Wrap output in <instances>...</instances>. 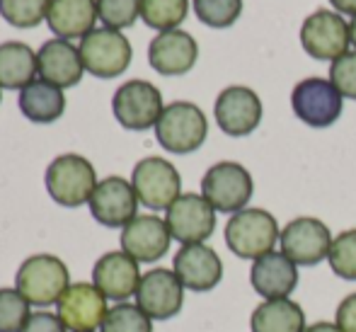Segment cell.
Here are the masks:
<instances>
[{"label":"cell","instance_id":"10","mask_svg":"<svg viewBox=\"0 0 356 332\" xmlns=\"http://www.w3.org/2000/svg\"><path fill=\"white\" fill-rule=\"evenodd\" d=\"M300 44H303L305 54L318 61H337L344 56L352 44L349 37V24L339 13H330V10H318L310 17H305L303 27H300Z\"/></svg>","mask_w":356,"mask_h":332},{"label":"cell","instance_id":"24","mask_svg":"<svg viewBox=\"0 0 356 332\" xmlns=\"http://www.w3.org/2000/svg\"><path fill=\"white\" fill-rule=\"evenodd\" d=\"M19 112L34 124H51L61 119L66 109V95L61 88L44 80H34L24 90H19Z\"/></svg>","mask_w":356,"mask_h":332},{"label":"cell","instance_id":"38","mask_svg":"<svg viewBox=\"0 0 356 332\" xmlns=\"http://www.w3.org/2000/svg\"><path fill=\"white\" fill-rule=\"evenodd\" d=\"M305 332H342L337 328V323H327V320H323V323H313L305 328Z\"/></svg>","mask_w":356,"mask_h":332},{"label":"cell","instance_id":"19","mask_svg":"<svg viewBox=\"0 0 356 332\" xmlns=\"http://www.w3.org/2000/svg\"><path fill=\"white\" fill-rule=\"evenodd\" d=\"M199 58L197 39L182 29L160 32L148 47V63L160 75H184Z\"/></svg>","mask_w":356,"mask_h":332},{"label":"cell","instance_id":"31","mask_svg":"<svg viewBox=\"0 0 356 332\" xmlns=\"http://www.w3.org/2000/svg\"><path fill=\"white\" fill-rule=\"evenodd\" d=\"M194 13L207 27L225 29L240 17L243 0H194Z\"/></svg>","mask_w":356,"mask_h":332},{"label":"cell","instance_id":"27","mask_svg":"<svg viewBox=\"0 0 356 332\" xmlns=\"http://www.w3.org/2000/svg\"><path fill=\"white\" fill-rule=\"evenodd\" d=\"M187 0H141V17L150 29L170 32L177 29L187 17Z\"/></svg>","mask_w":356,"mask_h":332},{"label":"cell","instance_id":"4","mask_svg":"<svg viewBox=\"0 0 356 332\" xmlns=\"http://www.w3.org/2000/svg\"><path fill=\"white\" fill-rule=\"evenodd\" d=\"M209 136L207 114L194 102H172L163 109L155 124V139L170 153H194Z\"/></svg>","mask_w":356,"mask_h":332},{"label":"cell","instance_id":"3","mask_svg":"<svg viewBox=\"0 0 356 332\" xmlns=\"http://www.w3.org/2000/svg\"><path fill=\"white\" fill-rule=\"evenodd\" d=\"M68 286H71L68 267L56 255H32L19 264L15 274V289L32 306L58 303Z\"/></svg>","mask_w":356,"mask_h":332},{"label":"cell","instance_id":"25","mask_svg":"<svg viewBox=\"0 0 356 332\" xmlns=\"http://www.w3.org/2000/svg\"><path fill=\"white\" fill-rule=\"evenodd\" d=\"M39 73L37 54L22 42L0 44V88L24 90Z\"/></svg>","mask_w":356,"mask_h":332},{"label":"cell","instance_id":"40","mask_svg":"<svg viewBox=\"0 0 356 332\" xmlns=\"http://www.w3.org/2000/svg\"><path fill=\"white\" fill-rule=\"evenodd\" d=\"M0 90H3V88H0ZM0 100H3V95H0Z\"/></svg>","mask_w":356,"mask_h":332},{"label":"cell","instance_id":"33","mask_svg":"<svg viewBox=\"0 0 356 332\" xmlns=\"http://www.w3.org/2000/svg\"><path fill=\"white\" fill-rule=\"evenodd\" d=\"M97 13L109 29L131 27L141 15V0H97Z\"/></svg>","mask_w":356,"mask_h":332},{"label":"cell","instance_id":"12","mask_svg":"<svg viewBox=\"0 0 356 332\" xmlns=\"http://www.w3.org/2000/svg\"><path fill=\"white\" fill-rule=\"evenodd\" d=\"M107 313V299L90 281L71 284L56 303V315L71 332H95L102 328Z\"/></svg>","mask_w":356,"mask_h":332},{"label":"cell","instance_id":"15","mask_svg":"<svg viewBox=\"0 0 356 332\" xmlns=\"http://www.w3.org/2000/svg\"><path fill=\"white\" fill-rule=\"evenodd\" d=\"M90 214L99 226L107 228H124L136 219L138 197L131 182L124 177H107L97 184L92 197L88 201Z\"/></svg>","mask_w":356,"mask_h":332},{"label":"cell","instance_id":"23","mask_svg":"<svg viewBox=\"0 0 356 332\" xmlns=\"http://www.w3.org/2000/svg\"><path fill=\"white\" fill-rule=\"evenodd\" d=\"M97 17V0H51L47 13L49 29L66 42L88 37Z\"/></svg>","mask_w":356,"mask_h":332},{"label":"cell","instance_id":"35","mask_svg":"<svg viewBox=\"0 0 356 332\" xmlns=\"http://www.w3.org/2000/svg\"><path fill=\"white\" fill-rule=\"evenodd\" d=\"M22 332H66V325L61 323V318L47 310H39L32 313L27 320V325L22 328Z\"/></svg>","mask_w":356,"mask_h":332},{"label":"cell","instance_id":"2","mask_svg":"<svg viewBox=\"0 0 356 332\" xmlns=\"http://www.w3.org/2000/svg\"><path fill=\"white\" fill-rule=\"evenodd\" d=\"M44 182H47L49 197L58 206H68V209L88 204L99 184L92 163L78 153L58 155L47 168Z\"/></svg>","mask_w":356,"mask_h":332},{"label":"cell","instance_id":"1","mask_svg":"<svg viewBox=\"0 0 356 332\" xmlns=\"http://www.w3.org/2000/svg\"><path fill=\"white\" fill-rule=\"evenodd\" d=\"M279 238H282V230H279L277 219L264 209H243L230 216V221L225 223L228 250L252 262L272 253Z\"/></svg>","mask_w":356,"mask_h":332},{"label":"cell","instance_id":"13","mask_svg":"<svg viewBox=\"0 0 356 332\" xmlns=\"http://www.w3.org/2000/svg\"><path fill=\"white\" fill-rule=\"evenodd\" d=\"M165 223L170 235L182 245L204 243L216 230V209L204 199V194H182L168 209Z\"/></svg>","mask_w":356,"mask_h":332},{"label":"cell","instance_id":"26","mask_svg":"<svg viewBox=\"0 0 356 332\" xmlns=\"http://www.w3.org/2000/svg\"><path fill=\"white\" fill-rule=\"evenodd\" d=\"M250 328L252 332H305V313L291 299L264 301L252 310Z\"/></svg>","mask_w":356,"mask_h":332},{"label":"cell","instance_id":"37","mask_svg":"<svg viewBox=\"0 0 356 332\" xmlns=\"http://www.w3.org/2000/svg\"><path fill=\"white\" fill-rule=\"evenodd\" d=\"M330 3L334 5L337 13H347V15H352V17H356V0H330Z\"/></svg>","mask_w":356,"mask_h":332},{"label":"cell","instance_id":"21","mask_svg":"<svg viewBox=\"0 0 356 332\" xmlns=\"http://www.w3.org/2000/svg\"><path fill=\"white\" fill-rule=\"evenodd\" d=\"M250 284L264 301L289 299L298 286V264L291 262L284 253H267L252 262Z\"/></svg>","mask_w":356,"mask_h":332},{"label":"cell","instance_id":"29","mask_svg":"<svg viewBox=\"0 0 356 332\" xmlns=\"http://www.w3.org/2000/svg\"><path fill=\"white\" fill-rule=\"evenodd\" d=\"M32 315V303L17 289H0V332H22Z\"/></svg>","mask_w":356,"mask_h":332},{"label":"cell","instance_id":"32","mask_svg":"<svg viewBox=\"0 0 356 332\" xmlns=\"http://www.w3.org/2000/svg\"><path fill=\"white\" fill-rule=\"evenodd\" d=\"M327 262L337 276L356 281V230H344L332 240Z\"/></svg>","mask_w":356,"mask_h":332},{"label":"cell","instance_id":"34","mask_svg":"<svg viewBox=\"0 0 356 332\" xmlns=\"http://www.w3.org/2000/svg\"><path fill=\"white\" fill-rule=\"evenodd\" d=\"M330 83L342 97L356 100V52H347L330 66Z\"/></svg>","mask_w":356,"mask_h":332},{"label":"cell","instance_id":"28","mask_svg":"<svg viewBox=\"0 0 356 332\" xmlns=\"http://www.w3.org/2000/svg\"><path fill=\"white\" fill-rule=\"evenodd\" d=\"M51 0H0V15L17 29H32L47 17Z\"/></svg>","mask_w":356,"mask_h":332},{"label":"cell","instance_id":"11","mask_svg":"<svg viewBox=\"0 0 356 332\" xmlns=\"http://www.w3.org/2000/svg\"><path fill=\"white\" fill-rule=\"evenodd\" d=\"M332 240V233L323 221L300 216L282 230L279 243H282V253L291 262L298 267H313L327 260Z\"/></svg>","mask_w":356,"mask_h":332},{"label":"cell","instance_id":"30","mask_svg":"<svg viewBox=\"0 0 356 332\" xmlns=\"http://www.w3.org/2000/svg\"><path fill=\"white\" fill-rule=\"evenodd\" d=\"M102 332H153V318L145 315L138 306L119 303L104 318Z\"/></svg>","mask_w":356,"mask_h":332},{"label":"cell","instance_id":"14","mask_svg":"<svg viewBox=\"0 0 356 332\" xmlns=\"http://www.w3.org/2000/svg\"><path fill=\"white\" fill-rule=\"evenodd\" d=\"M213 117L228 136H248L262 122V100L245 85H230L216 97Z\"/></svg>","mask_w":356,"mask_h":332},{"label":"cell","instance_id":"18","mask_svg":"<svg viewBox=\"0 0 356 332\" xmlns=\"http://www.w3.org/2000/svg\"><path fill=\"white\" fill-rule=\"evenodd\" d=\"M141 276L143 274L138 271V262L124 250L102 255L92 267V284L102 291L107 301L112 299L119 301V303L136 296Z\"/></svg>","mask_w":356,"mask_h":332},{"label":"cell","instance_id":"7","mask_svg":"<svg viewBox=\"0 0 356 332\" xmlns=\"http://www.w3.org/2000/svg\"><path fill=\"white\" fill-rule=\"evenodd\" d=\"M131 184L136 189L138 201L153 211H168L182 197V177L177 168L158 155L138 160L131 175Z\"/></svg>","mask_w":356,"mask_h":332},{"label":"cell","instance_id":"20","mask_svg":"<svg viewBox=\"0 0 356 332\" xmlns=\"http://www.w3.org/2000/svg\"><path fill=\"white\" fill-rule=\"evenodd\" d=\"M170 228L158 216H136L122 228V250L136 262H158L170 250Z\"/></svg>","mask_w":356,"mask_h":332},{"label":"cell","instance_id":"9","mask_svg":"<svg viewBox=\"0 0 356 332\" xmlns=\"http://www.w3.org/2000/svg\"><path fill=\"white\" fill-rule=\"evenodd\" d=\"M342 95L330 80L305 78L291 93L293 114L313 129H327L342 114Z\"/></svg>","mask_w":356,"mask_h":332},{"label":"cell","instance_id":"17","mask_svg":"<svg viewBox=\"0 0 356 332\" xmlns=\"http://www.w3.org/2000/svg\"><path fill=\"white\" fill-rule=\"evenodd\" d=\"M172 271L179 276L184 289L189 291H211L223 279V262L218 253L207 243L182 245L172 260Z\"/></svg>","mask_w":356,"mask_h":332},{"label":"cell","instance_id":"36","mask_svg":"<svg viewBox=\"0 0 356 332\" xmlns=\"http://www.w3.org/2000/svg\"><path fill=\"white\" fill-rule=\"evenodd\" d=\"M337 328L342 332H356V294H349L342 303L337 306Z\"/></svg>","mask_w":356,"mask_h":332},{"label":"cell","instance_id":"8","mask_svg":"<svg viewBox=\"0 0 356 332\" xmlns=\"http://www.w3.org/2000/svg\"><path fill=\"white\" fill-rule=\"evenodd\" d=\"M163 109V95L148 80H129L112 97L114 117L129 132H145L155 127Z\"/></svg>","mask_w":356,"mask_h":332},{"label":"cell","instance_id":"5","mask_svg":"<svg viewBox=\"0 0 356 332\" xmlns=\"http://www.w3.org/2000/svg\"><path fill=\"white\" fill-rule=\"evenodd\" d=\"M80 58L88 73L95 78H117L129 68L134 58V49L129 39L119 29H92L88 37L80 39Z\"/></svg>","mask_w":356,"mask_h":332},{"label":"cell","instance_id":"39","mask_svg":"<svg viewBox=\"0 0 356 332\" xmlns=\"http://www.w3.org/2000/svg\"><path fill=\"white\" fill-rule=\"evenodd\" d=\"M349 37H352V44H354V49H356V17L349 22Z\"/></svg>","mask_w":356,"mask_h":332},{"label":"cell","instance_id":"6","mask_svg":"<svg viewBox=\"0 0 356 332\" xmlns=\"http://www.w3.org/2000/svg\"><path fill=\"white\" fill-rule=\"evenodd\" d=\"M252 175L240 163H216L202 180V194L220 214H238L252 199Z\"/></svg>","mask_w":356,"mask_h":332},{"label":"cell","instance_id":"22","mask_svg":"<svg viewBox=\"0 0 356 332\" xmlns=\"http://www.w3.org/2000/svg\"><path fill=\"white\" fill-rule=\"evenodd\" d=\"M39 75L44 83H51L56 88H73L83 80L85 66L80 58V49L73 47L66 39H49L37 52Z\"/></svg>","mask_w":356,"mask_h":332},{"label":"cell","instance_id":"16","mask_svg":"<svg viewBox=\"0 0 356 332\" xmlns=\"http://www.w3.org/2000/svg\"><path fill=\"white\" fill-rule=\"evenodd\" d=\"M136 306L153 320H170L184 306V286L170 269H150L141 276L136 291Z\"/></svg>","mask_w":356,"mask_h":332}]
</instances>
